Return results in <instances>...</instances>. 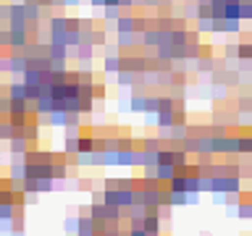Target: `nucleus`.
I'll return each instance as SVG.
<instances>
[{
	"mask_svg": "<svg viewBox=\"0 0 252 236\" xmlns=\"http://www.w3.org/2000/svg\"><path fill=\"white\" fill-rule=\"evenodd\" d=\"M239 152H247V155H252V134H242V136H239Z\"/></svg>",
	"mask_w": 252,
	"mask_h": 236,
	"instance_id": "nucleus-15",
	"label": "nucleus"
},
{
	"mask_svg": "<svg viewBox=\"0 0 252 236\" xmlns=\"http://www.w3.org/2000/svg\"><path fill=\"white\" fill-rule=\"evenodd\" d=\"M121 16V5H105L103 8V19H113L116 21Z\"/></svg>",
	"mask_w": 252,
	"mask_h": 236,
	"instance_id": "nucleus-17",
	"label": "nucleus"
},
{
	"mask_svg": "<svg viewBox=\"0 0 252 236\" xmlns=\"http://www.w3.org/2000/svg\"><path fill=\"white\" fill-rule=\"evenodd\" d=\"M137 40H140L137 32H118V48H132Z\"/></svg>",
	"mask_w": 252,
	"mask_h": 236,
	"instance_id": "nucleus-11",
	"label": "nucleus"
},
{
	"mask_svg": "<svg viewBox=\"0 0 252 236\" xmlns=\"http://www.w3.org/2000/svg\"><path fill=\"white\" fill-rule=\"evenodd\" d=\"M66 176H68V163H66L63 155H58L56 163H53V179H56V181H66Z\"/></svg>",
	"mask_w": 252,
	"mask_h": 236,
	"instance_id": "nucleus-4",
	"label": "nucleus"
},
{
	"mask_svg": "<svg viewBox=\"0 0 252 236\" xmlns=\"http://www.w3.org/2000/svg\"><path fill=\"white\" fill-rule=\"evenodd\" d=\"M158 163H173V150L160 147V150H158Z\"/></svg>",
	"mask_w": 252,
	"mask_h": 236,
	"instance_id": "nucleus-18",
	"label": "nucleus"
},
{
	"mask_svg": "<svg viewBox=\"0 0 252 236\" xmlns=\"http://www.w3.org/2000/svg\"><path fill=\"white\" fill-rule=\"evenodd\" d=\"M168 189L171 192H187V176H173L168 181Z\"/></svg>",
	"mask_w": 252,
	"mask_h": 236,
	"instance_id": "nucleus-12",
	"label": "nucleus"
},
{
	"mask_svg": "<svg viewBox=\"0 0 252 236\" xmlns=\"http://www.w3.org/2000/svg\"><path fill=\"white\" fill-rule=\"evenodd\" d=\"M103 71L105 74H118L121 71V55L113 52V55H105L103 58Z\"/></svg>",
	"mask_w": 252,
	"mask_h": 236,
	"instance_id": "nucleus-5",
	"label": "nucleus"
},
{
	"mask_svg": "<svg viewBox=\"0 0 252 236\" xmlns=\"http://www.w3.org/2000/svg\"><path fill=\"white\" fill-rule=\"evenodd\" d=\"M142 228H144L147 234H160V215H150V212H144Z\"/></svg>",
	"mask_w": 252,
	"mask_h": 236,
	"instance_id": "nucleus-7",
	"label": "nucleus"
},
{
	"mask_svg": "<svg viewBox=\"0 0 252 236\" xmlns=\"http://www.w3.org/2000/svg\"><path fill=\"white\" fill-rule=\"evenodd\" d=\"M5 95H8L11 100H27V84H24V81H11Z\"/></svg>",
	"mask_w": 252,
	"mask_h": 236,
	"instance_id": "nucleus-6",
	"label": "nucleus"
},
{
	"mask_svg": "<svg viewBox=\"0 0 252 236\" xmlns=\"http://www.w3.org/2000/svg\"><path fill=\"white\" fill-rule=\"evenodd\" d=\"M116 32H134V16H121L116 19Z\"/></svg>",
	"mask_w": 252,
	"mask_h": 236,
	"instance_id": "nucleus-10",
	"label": "nucleus"
},
{
	"mask_svg": "<svg viewBox=\"0 0 252 236\" xmlns=\"http://www.w3.org/2000/svg\"><path fill=\"white\" fill-rule=\"evenodd\" d=\"M21 208L13 200H0V220H13V215H16Z\"/></svg>",
	"mask_w": 252,
	"mask_h": 236,
	"instance_id": "nucleus-3",
	"label": "nucleus"
},
{
	"mask_svg": "<svg viewBox=\"0 0 252 236\" xmlns=\"http://www.w3.org/2000/svg\"><path fill=\"white\" fill-rule=\"evenodd\" d=\"M173 176H176V165H173V163H158V165H155V179H158V181L168 184Z\"/></svg>",
	"mask_w": 252,
	"mask_h": 236,
	"instance_id": "nucleus-2",
	"label": "nucleus"
},
{
	"mask_svg": "<svg viewBox=\"0 0 252 236\" xmlns=\"http://www.w3.org/2000/svg\"><path fill=\"white\" fill-rule=\"evenodd\" d=\"M13 134H16V129L11 126V121H8V118H5V121H0V139H5V142H8Z\"/></svg>",
	"mask_w": 252,
	"mask_h": 236,
	"instance_id": "nucleus-14",
	"label": "nucleus"
},
{
	"mask_svg": "<svg viewBox=\"0 0 252 236\" xmlns=\"http://www.w3.org/2000/svg\"><path fill=\"white\" fill-rule=\"evenodd\" d=\"M0 95H3V89H0Z\"/></svg>",
	"mask_w": 252,
	"mask_h": 236,
	"instance_id": "nucleus-23",
	"label": "nucleus"
},
{
	"mask_svg": "<svg viewBox=\"0 0 252 236\" xmlns=\"http://www.w3.org/2000/svg\"><path fill=\"white\" fill-rule=\"evenodd\" d=\"M126 236H147V231H144L142 226H137V228H129V231H126Z\"/></svg>",
	"mask_w": 252,
	"mask_h": 236,
	"instance_id": "nucleus-21",
	"label": "nucleus"
},
{
	"mask_svg": "<svg viewBox=\"0 0 252 236\" xmlns=\"http://www.w3.org/2000/svg\"><path fill=\"white\" fill-rule=\"evenodd\" d=\"M236 210H239V218H250L252 220V200H242Z\"/></svg>",
	"mask_w": 252,
	"mask_h": 236,
	"instance_id": "nucleus-16",
	"label": "nucleus"
},
{
	"mask_svg": "<svg viewBox=\"0 0 252 236\" xmlns=\"http://www.w3.org/2000/svg\"><path fill=\"white\" fill-rule=\"evenodd\" d=\"M8 147H11V155H21V157H24L27 150L32 147V142H29L21 131H16V134H13L11 139H8Z\"/></svg>",
	"mask_w": 252,
	"mask_h": 236,
	"instance_id": "nucleus-1",
	"label": "nucleus"
},
{
	"mask_svg": "<svg viewBox=\"0 0 252 236\" xmlns=\"http://www.w3.org/2000/svg\"><path fill=\"white\" fill-rule=\"evenodd\" d=\"M92 95H95V100H105V95H108V89H105V84H92Z\"/></svg>",
	"mask_w": 252,
	"mask_h": 236,
	"instance_id": "nucleus-20",
	"label": "nucleus"
},
{
	"mask_svg": "<svg viewBox=\"0 0 252 236\" xmlns=\"http://www.w3.org/2000/svg\"><path fill=\"white\" fill-rule=\"evenodd\" d=\"M118 76V87H132L137 79H140V74H134V71H126V68H121V71L116 74Z\"/></svg>",
	"mask_w": 252,
	"mask_h": 236,
	"instance_id": "nucleus-9",
	"label": "nucleus"
},
{
	"mask_svg": "<svg viewBox=\"0 0 252 236\" xmlns=\"http://www.w3.org/2000/svg\"><path fill=\"white\" fill-rule=\"evenodd\" d=\"M82 0H63V5H79Z\"/></svg>",
	"mask_w": 252,
	"mask_h": 236,
	"instance_id": "nucleus-22",
	"label": "nucleus"
},
{
	"mask_svg": "<svg viewBox=\"0 0 252 236\" xmlns=\"http://www.w3.org/2000/svg\"><path fill=\"white\" fill-rule=\"evenodd\" d=\"M236 55H239L242 60H252V45H239V48H236Z\"/></svg>",
	"mask_w": 252,
	"mask_h": 236,
	"instance_id": "nucleus-19",
	"label": "nucleus"
},
{
	"mask_svg": "<svg viewBox=\"0 0 252 236\" xmlns=\"http://www.w3.org/2000/svg\"><path fill=\"white\" fill-rule=\"evenodd\" d=\"M21 134H24L32 144H37V139H40V126H37V121H34V118L29 121V124H27L24 129H21Z\"/></svg>",
	"mask_w": 252,
	"mask_h": 236,
	"instance_id": "nucleus-8",
	"label": "nucleus"
},
{
	"mask_svg": "<svg viewBox=\"0 0 252 236\" xmlns=\"http://www.w3.org/2000/svg\"><path fill=\"white\" fill-rule=\"evenodd\" d=\"M144 100H147V95H132V100H129V108L137 110V113H144Z\"/></svg>",
	"mask_w": 252,
	"mask_h": 236,
	"instance_id": "nucleus-13",
	"label": "nucleus"
}]
</instances>
